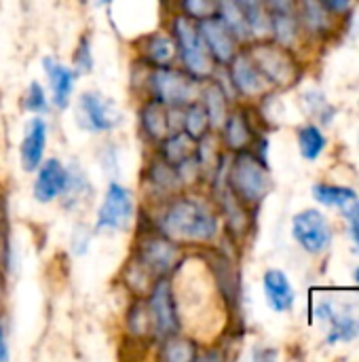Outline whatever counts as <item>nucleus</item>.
I'll list each match as a JSON object with an SVG mask.
<instances>
[{
    "label": "nucleus",
    "instance_id": "5",
    "mask_svg": "<svg viewBox=\"0 0 359 362\" xmlns=\"http://www.w3.org/2000/svg\"><path fill=\"white\" fill-rule=\"evenodd\" d=\"M144 89L146 98H154L169 108H184L186 104L199 100L201 81L188 74L182 66H161L148 68Z\"/></svg>",
    "mask_w": 359,
    "mask_h": 362
},
{
    "label": "nucleus",
    "instance_id": "35",
    "mask_svg": "<svg viewBox=\"0 0 359 362\" xmlns=\"http://www.w3.org/2000/svg\"><path fill=\"white\" fill-rule=\"evenodd\" d=\"M72 68L76 72V76H85L93 70V53H91V38L89 34H85L80 38V42L74 49L72 55Z\"/></svg>",
    "mask_w": 359,
    "mask_h": 362
},
{
    "label": "nucleus",
    "instance_id": "36",
    "mask_svg": "<svg viewBox=\"0 0 359 362\" xmlns=\"http://www.w3.org/2000/svg\"><path fill=\"white\" fill-rule=\"evenodd\" d=\"M91 235L93 231L89 229V225H76L70 233V248L76 257H83L89 252L91 248Z\"/></svg>",
    "mask_w": 359,
    "mask_h": 362
},
{
    "label": "nucleus",
    "instance_id": "30",
    "mask_svg": "<svg viewBox=\"0 0 359 362\" xmlns=\"http://www.w3.org/2000/svg\"><path fill=\"white\" fill-rule=\"evenodd\" d=\"M248 13V28H250V42L269 40L271 38V11L264 4H256L245 8Z\"/></svg>",
    "mask_w": 359,
    "mask_h": 362
},
{
    "label": "nucleus",
    "instance_id": "37",
    "mask_svg": "<svg viewBox=\"0 0 359 362\" xmlns=\"http://www.w3.org/2000/svg\"><path fill=\"white\" fill-rule=\"evenodd\" d=\"M262 4L271 13H296L298 0H262Z\"/></svg>",
    "mask_w": 359,
    "mask_h": 362
},
{
    "label": "nucleus",
    "instance_id": "42",
    "mask_svg": "<svg viewBox=\"0 0 359 362\" xmlns=\"http://www.w3.org/2000/svg\"><path fill=\"white\" fill-rule=\"evenodd\" d=\"M235 2H239V4H241V6H245V8L256 6V4H262V0H235Z\"/></svg>",
    "mask_w": 359,
    "mask_h": 362
},
{
    "label": "nucleus",
    "instance_id": "21",
    "mask_svg": "<svg viewBox=\"0 0 359 362\" xmlns=\"http://www.w3.org/2000/svg\"><path fill=\"white\" fill-rule=\"evenodd\" d=\"M222 146L229 148L231 153H239V151H248L252 146L254 140V132L250 125V119L243 110H231L222 123V127L218 129Z\"/></svg>",
    "mask_w": 359,
    "mask_h": 362
},
{
    "label": "nucleus",
    "instance_id": "41",
    "mask_svg": "<svg viewBox=\"0 0 359 362\" xmlns=\"http://www.w3.org/2000/svg\"><path fill=\"white\" fill-rule=\"evenodd\" d=\"M4 259H6V244H4V235H2V231H0V267H2V263H4Z\"/></svg>",
    "mask_w": 359,
    "mask_h": 362
},
{
    "label": "nucleus",
    "instance_id": "22",
    "mask_svg": "<svg viewBox=\"0 0 359 362\" xmlns=\"http://www.w3.org/2000/svg\"><path fill=\"white\" fill-rule=\"evenodd\" d=\"M262 288L267 303L273 312L286 314L294 305V288L288 280V276L279 269H269L262 278Z\"/></svg>",
    "mask_w": 359,
    "mask_h": 362
},
{
    "label": "nucleus",
    "instance_id": "40",
    "mask_svg": "<svg viewBox=\"0 0 359 362\" xmlns=\"http://www.w3.org/2000/svg\"><path fill=\"white\" fill-rule=\"evenodd\" d=\"M8 361V346H6V331H4V322L0 318V362Z\"/></svg>",
    "mask_w": 359,
    "mask_h": 362
},
{
    "label": "nucleus",
    "instance_id": "15",
    "mask_svg": "<svg viewBox=\"0 0 359 362\" xmlns=\"http://www.w3.org/2000/svg\"><path fill=\"white\" fill-rule=\"evenodd\" d=\"M138 129L142 140L157 148L174 132L169 121V106L154 98H146L138 110Z\"/></svg>",
    "mask_w": 359,
    "mask_h": 362
},
{
    "label": "nucleus",
    "instance_id": "10",
    "mask_svg": "<svg viewBox=\"0 0 359 362\" xmlns=\"http://www.w3.org/2000/svg\"><path fill=\"white\" fill-rule=\"evenodd\" d=\"M224 70L235 89V95L258 98V95L267 93L269 89H273L271 83L260 72V68L256 66V62L252 59V55L243 49H239L235 53V57L231 59L229 66H224Z\"/></svg>",
    "mask_w": 359,
    "mask_h": 362
},
{
    "label": "nucleus",
    "instance_id": "17",
    "mask_svg": "<svg viewBox=\"0 0 359 362\" xmlns=\"http://www.w3.org/2000/svg\"><path fill=\"white\" fill-rule=\"evenodd\" d=\"M47 138H49V127L42 115L30 117L23 125V136L19 142V163L23 172L34 174L36 168L42 163L47 151Z\"/></svg>",
    "mask_w": 359,
    "mask_h": 362
},
{
    "label": "nucleus",
    "instance_id": "26",
    "mask_svg": "<svg viewBox=\"0 0 359 362\" xmlns=\"http://www.w3.org/2000/svg\"><path fill=\"white\" fill-rule=\"evenodd\" d=\"M216 15L226 23V28L235 34L241 45H250V28H248V13L235 0H218Z\"/></svg>",
    "mask_w": 359,
    "mask_h": 362
},
{
    "label": "nucleus",
    "instance_id": "32",
    "mask_svg": "<svg viewBox=\"0 0 359 362\" xmlns=\"http://www.w3.org/2000/svg\"><path fill=\"white\" fill-rule=\"evenodd\" d=\"M298 146H300V153H303L305 159L315 161L322 155L324 146H326V138H324V134L320 132L317 125H305L298 132Z\"/></svg>",
    "mask_w": 359,
    "mask_h": 362
},
{
    "label": "nucleus",
    "instance_id": "9",
    "mask_svg": "<svg viewBox=\"0 0 359 362\" xmlns=\"http://www.w3.org/2000/svg\"><path fill=\"white\" fill-rule=\"evenodd\" d=\"M248 53L252 55L264 78L271 83V87H290L296 81L298 68L292 55L288 53V47L269 38V40L250 42Z\"/></svg>",
    "mask_w": 359,
    "mask_h": 362
},
{
    "label": "nucleus",
    "instance_id": "1",
    "mask_svg": "<svg viewBox=\"0 0 359 362\" xmlns=\"http://www.w3.org/2000/svg\"><path fill=\"white\" fill-rule=\"evenodd\" d=\"M157 208L159 210H154L150 223L184 248L209 246L220 238L222 218L218 206L193 189L171 195L169 199L157 204Z\"/></svg>",
    "mask_w": 359,
    "mask_h": 362
},
{
    "label": "nucleus",
    "instance_id": "31",
    "mask_svg": "<svg viewBox=\"0 0 359 362\" xmlns=\"http://www.w3.org/2000/svg\"><path fill=\"white\" fill-rule=\"evenodd\" d=\"M300 13H303V23L313 30V32H324L328 30L330 21V11L324 6L322 0H298Z\"/></svg>",
    "mask_w": 359,
    "mask_h": 362
},
{
    "label": "nucleus",
    "instance_id": "44",
    "mask_svg": "<svg viewBox=\"0 0 359 362\" xmlns=\"http://www.w3.org/2000/svg\"><path fill=\"white\" fill-rule=\"evenodd\" d=\"M355 280H358V284H359V267H358V272H355Z\"/></svg>",
    "mask_w": 359,
    "mask_h": 362
},
{
    "label": "nucleus",
    "instance_id": "20",
    "mask_svg": "<svg viewBox=\"0 0 359 362\" xmlns=\"http://www.w3.org/2000/svg\"><path fill=\"white\" fill-rule=\"evenodd\" d=\"M231 95L229 91L224 89V85L212 76V78H205L201 81V89H199V102L205 106L207 110V117H209V123H212V129H220L226 115L231 112Z\"/></svg>",
    "mask_w": 359,
    "mask_h": 362
},
{
    "label": "nucleus",
    "instance_id": "28",
    "mask_svg": "<svg viewBox=\"0 0 359 362\" xmlns=\"http://www.w3.org/2000/svg\"><path fill=\"white\" fill-rule=\"evenodd\" d=\"M313 197L330 208H339L341 212H345L347 208H351L355 202H359L358 195L351 189L345 187H330V185H317L313 187Z\"/></svg>",
    "mask_w": 359,
    "mask_h": 362
},
{
    "label": "nucleus",
    "instance_id": "25",
    "mask_svg": "<svg viewBox=\"0 0 359 362\" xmlns=\"http://www.w3.org/2000/svg\"><path fill=\"white\" fill-rule=\"evenodd\" d=\"M125 329L127 333L138 339H154V331H152V322H150V314H148V305H146V297H135L133 303L127 310V318H125Z\"/></svg>",
    "mask_w": 359,
    "mask_h": 362
},
{
    "label": "nucleus",
    "instance_id": "3",
    "mask_svg": "<svg viewBox=\"0 0 359 362\" xmlns=\"http://www.w3.org/2000/svg\"><path fill=\"white\" fill-rule=\"evenodd\" d=\"M167 30L171 32V36L176 40L178 64L188 74H193L197 81L212 78L218 70V64L212 57V53L201 36L199 23L182 13H176V15H171Z\"/></svg>",
    "mask_w": 359,
    "mask_h": 362
},
{
    "label": "nucleus",
    "instance_id": "45",
    "mask_svg": "<svg viewBox=\"0 0 359 362\" xmlns=\"http://www.w3.org/2000/svg\"><path fill=\"white\" fill-rule=\"evenodd\" d=\"M0 286H2V284H0Z\"/></svg>",
    "mask_w": 359,
    "mask_h": 362
},
{
    "label": "nucleus",
    "instance_id": "33",
    "mask_svg": "<svg viewBox=\"0 0 359 362\" xmlns=\"http://www.w3.org/2000/svg\"><path fill=\"white\" fill-rule=\"evenodd\" d=\"M21 106H23V110H28L32 115H44L49 110L47 91L42 89V85L38 81H30V85L21 98Z\"/></svg>",
    "mask_w": 359,
    "mask_h": 362
},
{
    "label": "nucleus",
    "instance_id": "12",
    "mask_svg": "<svg viewBox=\"0 0 359 362\" xmlns=\"http://www.w3.org/2000/svg\"><path fill=\"white\" fill-rule=\"evenodd\" d=\"M32 197L38 204H53L61 199L68 185V165L59 157L42 159V163L34 172Z\"/></svg>",
    "mask_w": 359,
    "mask_h": 362
},
{
    "label": "nucleus",
    "instance_id": "38",
    "mask_svg": "<svg viewBox=\"0 0 359 362\" xmlns=\"http://www.w3.org/2000/svg\"><path fill=\"white\" fill-rule=\"evenodd\" d=\"M347 218H349V229H351V238H353V242L358 244L359 248V202H355L351 208H347L345 212H343Z\"/></svg>",
    "mask_w": 359,
    "mask_h": 362
},
{
    "label": "nucleus",
    "instance_id": "27",
    "mask_svg": "<svg viewBox=\"0 0 359 362\" xmlns=\"http://www.w3.org/2000/svg\"><path fill=\"white\" fill-rule=\"evenodd\" d=\"M182 129L186 134H190L195 140H199L201 136L212 132V123H209L207 110H205V106L199 100H195V102H190V104H186L182 108Z\"/></svg>",
    "mask_w": 359,
    "mask_h": 362
},
{
    "label": "nucleus",
    "instance_id": "16",
    "mask_svg": "<svg viewBox=\"0 0 359 362\" xmlns=\"http://www.w3.org/2000/svg\"><path fill=\"white\" fill-rule=\"evenodd\" d=\"M197 23H199L201 36H203L212 57L216 59V64L229 66L231 59L235 57V53L241 49V42L235 38V34L226 28V23L218 15H212L207 19L197 21Z\"/></svg>",
    "mask_w": 359,
    "mask_h": 362
},
{
    "label": "nucleus",
    "instance_id": "2",
    "mask_svg": "<svg viewBox=\"0 0 359 362\" xmlns=\"http://www.w3.org/2000/svg\"><path fill=\"white\" fill-rule=\"evenodd\" d=\"M222 180L245 206L260 204L273 189L267 163L250 151L235 153V157L224 168Z\"/></svg>",
    "mask_w": 359,
    "mask_h": 362
},
{
    "label": "nucleus",
    "instance_id": "14",
    "mask_svg": "<svg viewBox=\"0 0 359 362\" xmlns=\"http://www.w3.org/2000/svg\"><path fill=\"white\" fill-rule=\"evenodd\" d=\"M138 62L148 68L178 64L176 40L169 30H152L138 38Z\"/></svg>",
    "mask_w": 359,
    "mask_h": 362
},
{
    "label": "nucleus",
    "instance_id": "24",
    "mask_svg": "<svg viewBox=\"0 0 359 362\" xmlns=\"http://www.w3.org/2000/svg\"><path fill=\"white\" fill-rule=\"evenodd\" d=\"M161 352L159 358L169 362H188L199 358V346L193 337H186L184 333H176L169 337H163L157 341Z\"/></svg>",
    "mask_w": 359,
    "mask_h": 362
},
{
    "label": "nucleus",
    "instance_id": "13",
    "mask_svg": "<svg viewBox=\"0 0 359 362\" xmlns=\"http://www.w3.org/2000/svg\"><path fill=\"white\" fill-rule=\"evenodd\" d=\"M144 185H146V193L154 197V206L169 199L171 195L184 191L178 170L171 163H167L157 151L152 153V157L144 170Z\"/></svg>",
    "mask_w": 359,
    "mask_h": 362
},
{
    "label": "nucleus",
    "instance_id": "18",
    "mask_svg": "<svg viewBox=\"0 0 359 362\" xmlns=\"http://www.w3.org/2000/svg\"><path fill=\"white\" fill-rule=\"evenodd\" d=\"M42 70L47 74L49 81V89H51V104L63 112L70 108L72 95H74V83H76V72L72 66L59 62L57 57H42Z\"/></svg>",
    "mask_w": 359,
    "mask_h": 362
},
{
    "label": "nucleus",
    "instance_id": "6",
    "mask_svg": "<svg viewBox=\"0 0 359 362\" xmlns=\"http://www.w3.org/2000/svg\"><path fill=\"white\" fill-rule=\"evenodd\" d=\"M138 216L135 195L129 187L118 180H110L99 208L95 212V231L97 233H123L133 227Z\"/></svg>",
    "mask_w": 359,
    "mask_h": 362
},
{
    "label": "nucleus",
    "instance_id": "19",
    "mask_svg": "<svg viewBox=\"0 0 359 362\" xmlns=\"http://www.w3.org/2000/svg\"><path fill=\"white\" fill-rule=\"evenodd\" d=\"M315 316L320 320L330 322V333H328V344H339V341H351L359 333V314L355 308H339L332 301H322L315 310Z\"/></svg>",
    "mask_w": 359,
    "mask_h": 362
},
{
    "label": "nucleus",
    "instance_id": "43",
    "mask_svg": "<svg viewBox=\"0 0 359 362\" xmlns=\"http://www.w3.org/2000/svg\"><path fill=\"white\" fill-rule=\"evenodd\" d=\"M97 2H99V4H104V6H108V4H112L114 0H97Z\"/></svg>",
    "mask_w": 359,
    "mask_h": 362
},
{
    "label": "nucleus",
    "instance_id": "34",
    "mask_svg": "<svg viewBox=\"0 0 359 362\" xmlns=\"http://www.w3.org/2000/svg\"><path fill=\"white\" fill-rule=\"evenodd\" d=\"M216 11H218V0H178V13L195 21L207 19L216 15Z\"/></svg>",
    "mask_w": 359,
    "mask_h": 362
},
{
    "label": "nucleus",
    "instance_id": "8",
    "mask_svg": "<svg viewBox=\"0 0 359 362\" xmlns=\"http://www.w3.org/2000/svg\"><path fill=\"white\" fill-rule=\"evenodd\" d=\"M146 305L152 322V331L157 341L176 333H182V320L176 299V288L171 276L157 278L146 295Z\"/></svg>",
    "mask_w": 359,
    "mask_h": 362
},
{
    "label": "nucleus",
    "instance_id": "39",
    "mask_svg": "<svg viewBox=\"0 0 359 362\" xmlns=\"http://www.w3.org/2000/svg\"><path fill=\"white\" fill-rule=\"evenodd\" d=\"M322 2L330 13H347L353 4V0H322Z\"/></svg>",
    "mask_w": 359,
    "mask_h": 362
},
{
    "label": "nucleus",
    "instance_id": "23",
    "mask_svg": "<svg viewBox=\"0 0 359 362\" xmlns=\"http://www.w3.org/2000/svg\"><path fill=\"white\" fill-rule=\"evenodd\" d=\"M167 163H171L174 168H178L180 163L188 161L195 157L197 153V140L186 134L184 129H178V132H171L157 148H154Z\"/></svg>",
    "mask_w": 359,
    "mask_h": 362
},
{
    "label": "nucleus",
    "instance_id": "7",
    "mask_svg": "<svg viewBox=\"0 0 359 362\" xmlns=\"http://www.w3.org/2000/svg\"><path fill=\"white\" fill-rule=\"evenodd\" d=\"M76 125L87 134H110L123 125L121 106L97 89L83 91L74 104Z\"/></svg>",
    "mask_w": 359,
    "mask_h": 362
},
{
    "label": "nucleus",
    "instance_id": "11",
    "mask_svg": "<svg viewBox=\"0 0 359 362\" xmlns=\"http://www.w3.org/2000/svg\"><path fill=\"white\" fill-rule=\"evenodd\" d=\"M294 240L311 255L324 252L332 244V229L320 210H305L292 218Z\"/></svg>",
    "mask_w": 359,
    "mask_h": 362
},
{
    "label": "nucleus",
    "instance_id": "4",
    "mask_svg": "<svg viewBox=\"0 0 359 362\" xmlns=\"http://www.w3.org/2000/svg\"><path fill=\"white\" fill-rule=\"evenodd\" d=\"M131 259L138 261L154 278H163V276H171L182 265V261L186 259V248L163 235L150 223L148 227L138 229Z\"/></svg>",
    "mask_w": 359,
    "mask_h": 362
},
{
    "label": "nucleus",
    "instance_id": "29",
    "mask_svg": "<svg viewBox=\"0 0 359 362\" xmlns=\"http://www.w3.org/2000/svg\"><path fill=\"white\" fill-rule=\"evenodd\" d=\"M298 36V19L294 13H271V40L290 47Z\"/></svg>",
    "mask_w": 359,
    "mask_h": 362
}]
</instances>
